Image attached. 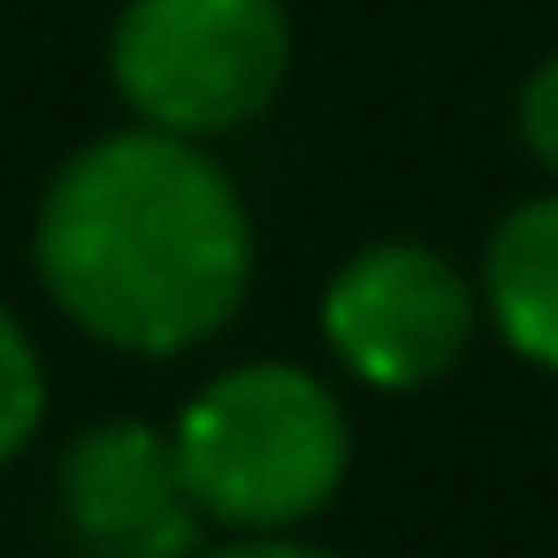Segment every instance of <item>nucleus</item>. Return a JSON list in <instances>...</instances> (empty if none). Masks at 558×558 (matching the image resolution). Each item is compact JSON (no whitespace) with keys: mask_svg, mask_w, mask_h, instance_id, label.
<instances>
[{"mask_svg":"<svg viewBox=\"0 0 558 558\" xmlns=\"http://www.w3.org/2000/svg\"><path fill=\"white\" fill-rule=\"evenodd\" d=\"M39 405H47V383H39V352L32 337L16 329V314L0 306V459H16L39 428Z\"/></svg>","mask_w":558,"mask_h":558,"instance_id":"7","label":"nucleus"},{"mask_svg":"<svg viewBox=\"0 0 558 558\" xmlns=\"http://www.w3.org/2000/svg\"><path fill=\"white\" fill-rule=\"evenodd\" d=\"M108 62L146 131L215 138L276 100L291 32L276 0H131Z\"/></svg>","mask_w":558,"mask_h":558,"instance_id":"3","label":"nucleus"},{"mask_svg":"<svg viewBox=\"0 0 558 558\" xmlns=\"http://www.w3.org/2000/svg\"><path fill=\"white\" fill-rule=\"evenodd\" d=\"M489 314L512 352L558 367V199H527L489 238Z\"/></svg>","mask_w":558,"mask_h":558,"instance_id":"6","label":"nucleus"},{"mask_svg":"<svg viewBox=\"0 0 558 558\" xmlns=\"http://www.w3.org/2000/svg\"><path fill=\"white\" fill-rule=\"evenodd\" d=\"M192 489L177 444L146 421L85 428L62 459V527L85 558H184L192 550Z\"/></svg>","mask_w":558,"mask_h":558,"instance_id":"5","label":"nucleus"},{"mask_svg":"<svg viewBox=\"0 0 558 558\" xmlns=\"http://www.w3.org/2000/svg\"><path fill=\"white\" fill-rule=\"evenodd\" d=\"M177 466L207 520L245 535H283L322 512L344 474V413L299 367H238L207 383L177 421Z\"/></svg>","mask_w":558,"mask_h":558,"instance_id":"2","label":"nucleus"},{"mask_svg":"<svg viewBox=\"0 0 558 558\" xmlns=\"http://www.w3.org/2000/svg\"><path fill=\"white\" fill-rule=\"evenodd\" d=\"M39 276L100 344L184 352L238 314L253 230L230 177L192 138L123 131L54 177L39 215Z\"/></svg>","mask_w":558,"mask_h":558,"instance_id":"1","label":"nucleus"},{"mask_svg":"<svg viewBox=\"0 0 558 558\" xmlns=\"http://www.w3.org/2000/svg\"><path fill=\"white\" fill-rule=\"evenodd\" d=\"M520 131H527V154H535L543 169H558V54L527 77V93H520Z\"/></svg>","mask_w":558,"mask_h":558,"instance_id":"8","label":"nucleus"},{"mask_svg":"<svg viewBox=\"0 0 558 558\" xmlns=\"http://www.w3.org/2000/svg\"><path fill=\"white\" fill-rule=\"evenodd\" d=\"M207 558H329V550H314V543H283V535H245V543L207 550Z\"/></svg>","mask_w":558,"mask_h":558,"instance_id":"9","label":"nucleus"},{"mask_svg":"<svg viewBox=\"0 0 558 558\" xmlns=\"http://www.w3.org/2000/svg\"><path fill=\"white\" fill-rule=\"evenodd\" d=\"M322 329L337 360L375 390H413L444 375L474 337V291L444 253L421 245H367L337 268L322 299Z\"/></svg>","mask_w":558,"mask_h":558,"instance_id":"4","label":"nucleus"}]
</instances>
